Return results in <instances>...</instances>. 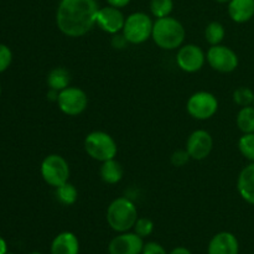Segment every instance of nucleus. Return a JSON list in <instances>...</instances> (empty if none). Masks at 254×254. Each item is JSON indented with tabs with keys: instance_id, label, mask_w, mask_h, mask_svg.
Segmentation results:
<instances>
[{
	"instance_id": "obj_17",
	"label": "nucleus",
	"mask_w": 254,
	"mask_h": 254,
	"mask_svg": "<svg viewBox=\"0 0 254 254\" xmlns=\"http://www.w3.org/2000/svg\"><path fill=\"white\" fill-rule=\"evenodd\" d=\"M227 11L232 21L245 24L254 17V0H231Z\"/></svg>"
},
{
	"instance_id": "obj_4",
	"label": "nucleus",
	"mask_w": 254,
	"mask_h": 254,
	"mask_svg": "<svg viewBox=\"0 0 254 254\" xmlns=\"http://www.w3.org/2000/svg\"><path fill=\"white\" fill-rule=\"evenodd\" d=\"M83 146L87 155L99 163L116 159L118 154V145L113 136L102 130H94L87 134Z\"/></svg>"
},
{
	"instance_id": "obj_29",
	"label": "nucleus",
	"mask_w": 254,
	"mask_h": 254,
	"mask_svg": "<svg viewBox=\"0 0 254 254\" xmlns=\"http://www.w3.org/2000/svg\"><path fill=\"white\" fill-rule=\"evenodd\" d=\"M141 254H168V252L160 243L150 241V242L144 243Z\"/></svg>"
},
{
	"instance_id": "obj_6",
	"label": "nucleus",
	"mask_w": 254,
	"mask_h": 254,
	"mask_svg": "<svg viewBox=\"0 0 254 254\" xmlns=\"http://www.w3.org/2000/svg\"><path fill=\"white\" fill-rule=\"evenodd\" d=\"M40 173L47 185L54 189L68 183L69 165L66 159L59 154H50L42 160Z\"/></svg>"
},
{
	"instance_id": "obj_34",
	"label": "nucleus",
	"mask_w": 254,
	"mask_h": 254,
	"mask_svg": "<svg viewBox=\"0 0 254 254\" xmlns=\"http://www.w3.org/2000/svg\"><path fill=\"white\" fill-rule=\"evenodd\" d=\"M7 253V245L2 237H0V254H6Z\"/></svg>"
},
{
	"instance_id": "obj_11",
	"label": "nucleus",
	"mask_w": 254,
	"mask_h": 254,
	"mask_svg": "<svg viewBox=\"0 0 254 254\" xmlns=\"http://www.w3.org/2000/svg\"><path fill=\"white\" fill-rule=\"evenodd\" d=\"M186 150L192 160H205L213 149L212 135L205 129L193 130L186 140Z\"/></svg>"
},
{
	"instance_id": "obj_23",
	"label": "nucleus",
	"mask_w": 254,
	"mask_h": 254,
	"mask_svg": "<svg viewBox=\"0 0 254 254\" xmlns=\"http://www.w3.org/2000/svg\"><path fill=\"white\" fill-rule=\"evenodd\" d=\"M149 9L155 19L170 16L174 10V1L173 0H150Z\"/></svg>"
},
{
	"instance_id": "obj_12",
	"label": "nucleus",
	"mask_w": 254,
	"mask_h": 254,
	"mask_svg": "<svg viewBox=\"0 0 254 254\" xmlns=\"http://www.w3.org/2000/svg\"><path fill=\"white\" fill-rule=\"evenodd\" d=\"M144 240L135 232L118 233L108 245L109 254H141Z\"/></svg>"
},
{
	"instance_id": "obj_3",
	"label": "nucleus",
	"mask_w": 254,
	"mask_h": 254,
	"mask_svg": "<svg viewBox=\"0 0 254 254\" xmlns=\"http://www.w3.org/2000/svg\"><path fill=\"white\" fill-rule=\"evenodd\" d=\"M138 218V210H136L135 203L128 197L114 198L107 208V223L117 233L128 232L133 230Z\"/></svg>"
},
{
	"instance_id": "obj_14",
	"label": "nucleus",
	"mask_w": 254,
	"mask_h": 254,
	"mask_svg": "<svg viewBox=\"0 0 254 254\" xmlns=\"http://www.w3.org/2000/svg\"><path fill=\"white\" fill-rule=\"evenodd\" d=\"M207 254H240V242L232 232L222 231L211 238Z\"/></svg>"
},
{
	"instance_id": "obj_33",
	"label": "nucleus",
	"mask_w": 254,
	"mask_h": 254,
	"mask_svg": "<svg viewBox=\"0 0 254 254\" xmlns=\"http://www.w3.org/2000/svg\"><path fill=\"white\" fill-rule=\"evenodd\" d=\"M59 93H60L59 91H55V89L49 88V92H47V99H50V101H52V102H57Z\"/></svg>"
},
{
	"instance_id": "obj_28",
	"label": "nucleus",
	"mask_w": 254,
	"mask_h": 254,
	"mask_svg": "<svg viewBox=\"0 0 254 254\" xmlns=\"http://www.w3.org/2000/svg\"><path fill=\"white\" fill-rule=\"evenodd\" d=\"M12 61V52L6 45L0 44V73L6 71Z\"/></svg>"
},
{
	"instance_id": "obj_24",
	"label": "nucleus",
	"mask_w": 254,
	"mask_h": 254,
	"mask_svg": "<svg viewBox=\"0 0 254 254\" xmlns=\"http://www.w3.org/2000/svg\"><path fill=\"white\" fill-rule=\"evenodd\" d=\"M238 150L243 158L254 163V133L242 134L238 140Z\"/></svg>"
},
{
	"instance_id": "obj_27",
	"label": "nucleus",
	"mask_w": 254,
	"mask_h": 254,
	"mask_svg": "<svg viewBox=\"0 0 254 254\" xmlns=\"http://www.w3.org/2000/svg\"><path fill=\"white\" fill-rule=\"evenodd\" d=\"M190 160L191 158L186 149H179V150H175L171 154L170 158L171 164H173L175 168H183V166H185Z\"/></svg>"
},
{
	"instance_id": "obj_19",
	"label": "nucleus",
	"mask_w": 254,
	"mask_h": 254,
	"mask_svg": "<svg viewBox=\"0 0 254 254\" xmlns=\"http://www.w3.org/2000/svg\"><path fill=\"white\" fill-rule=\"evenodd\" d=\"M71 73L64 67H55L47 74V86L50 89L61 92L62 89L69 87Z\"/></svg>"
},
{
	"instance_id": "obj_15",
	"label": "nucleus",
	"mask_w": 254,
	"mask_h": 254,
	"mask_svg": "<svg viewBox=\"0 0 254 254\" xmlns=\"http://www.w3.org/2000/svg\"><path fill=\"white\" fill-rule=\"evenodd\" d=\"M51 254H79V241L74 233L64 231L52 240Z\"/></svg>"
},
{
	"instance_id": "obj_20",
	"label": "nucleus",
	"mask_w": 254,
	"mask_h": 254,
	"mask_svg": "<svg viewBox=\"0 0 254 254\" xmlns=\"http://www.w3.org/2000/svg\"><path fill=\"white\" fill-rule=\"evenodd\" d=\"M236 123L242 134L254 133V106L242 107L236 117Z\"/></svg>"
},
{
	"instance_id": "obj_35",
	"label": "nucleus",
	"mask_w": 254,
	"mask_h": 254,
	"mask_svg": "<svg viewBox=\"0 0 254 254\" xmlns=\"http://www.w3.org/2000/svg\"><path fill=\"white\" fill-rule=\"evenodd\" d=\"M217 2H220V4H228V2L231 1V0H216Z\"/></svg>"
},
{
	"instance_id": "obj_18",
	"label": "nucleus",
	"mask_w": 254,
	"mask_h": 254,
	"mask_svg": "<svg viewBox=\"0 0 254 254\" xmlns=\"http://www.w3.org/2000/svg\"><path fill=\"white\" fill-rule=\"evenodd\" d=\"M123 168H122L121 163L117 161L116 159L103 161L101 168H99V176H101L102 181L108 184V185L118 184L123 179Z\"/></svg>"
},
{
	"instance_id": "obj_8",
	"label": "nucleus",
	"mask_w": 254,
	"mask_h": 254,
	"mask_svg": "<svg viewBox=\"0 0 254 254\" xmlns=\"http://www.w3.org/2000/svg\"><path fill=\"white\" fill-rule=\"evenodd\" d=\"M57 106L60 111L68 117H77L88 107V96L78 87H67L59 93Z\"/></svg>"
},
{
	"instance_id": "obj_1",
	"label": "nucleus",
	"mask_w": 254,
	"mask_h": 254,
	"mask_svg": "<svg viewBox=\"0 0 254 254\" xmlns=\"http://www.w3.org/2000/svg\"><path fill=\"white\" fill-rule=\"evenodd\" d=\"M97 0H60L56 10V25L68 37H81L96 26Z\"/></svg>"
},
{
	"instance_id": "obj_31",
	"label": "nucleus",
	"mask_w": 254,
	"mask_h": 254,
	"mask_svg": "<svg viewBox=\"0 0 254 254\" xmlns=\"http://www.w3.org/2000/svg\"><path fill=\"white\" fill-rule=\"evenodd\" d=\"M107 4L111 5V6L118 7V9H123V7L128 6L130 4L131 0H106Z\"/></svg>"
},
{
	"instance_id": "obj_36",
	"label": "nucleus",
	"mask_w": 254,
	"mask_h": 254,
	"mask_svg": "<svg viewBox=\"0 0 254 254\" xmlns=\"http://www.w3.org/2000/svg\"><path fill=\"white\" fill-rule=\"evenodd\" d=\"M29 254H42V253H40V252H32V253H29Z\"/></svg>"
},
{
	"instance_id": "obj_21",
	"label": "nucleus",
	"mask_w": 254,
	"mask_h": 254,
	"mask_svg": "<svg viewBox=\"0 0 254 254\" xmlns=\"http://www.w3.org/2000/svg\"><path fill=\"white\" fill-rule=\"evenodd\" d=\"M55 190H56L55 191V195H56L57 201L64 206H72L78 200V190L69 181L64 184V185L59 186Z\"/></svg>"
},
{
	"instance_id": "obj_5",
	"label": "nucleus",
	"mask_w": 254,
	"mask_h": 254,
	"mask_svg": "<svg viewBox=\"0 0 254 254\" xmlns=\"http://www.w3.org/2000/svg\"><path fill=\"white\" fill-rule=\"evenodd\" d=\"M154 21L150 15L144 11L131 12L126 17L122 34L131 45H140L148 41L153 32Z\"/></svg>"
},
{
	"instance_id": "obj_37",
	"label": "nucleus",
	"mask_w": 254,
	"mask_h": 254,
	"mask_svg": "<svg viewBox=\"0 0 254 254\" xmlns=\"http://www.w3.org/2000/svg\"><path fill=\"white\" fill-rule=\"evenodd\" d=\"M0 96H1V87H0Z\"/></svg>"
},
{
	"instance_id": "obj_9",
	"label": "nucleus",
	"mask_w": 254,
	"mask_h": 254,
	"mask_svg": "<svg viewBox=\"0 0 254 254\" xmlns=\"http://www.w3.org/2000/svg\"><path fill=\"white\" fill-rule=\"evenodd\" d=\"M206 61L210 67L220 73H231L236 71L240 64L237 54L231 47L225 45H215L208 49L206 54Z\"/></svg>"
},
{
	"instance_id": "obj_10",
	"label": "nucleus",
	"mask_w": 254,
	"mask_h": 254,
	"mask_svg": "<svg viewBox=\"0 0 254 254\" xmlns=\"http://www.w3.org/2000/svg\"><path fill=\"white\" fill-rule=\"evenodd\" d=\"M206 54L200 46L195 44L183 45L176 55V64L181 71L186 73H195L203 67Z\"/></svg>"
},
{
	"instance_id": "obj_13",
	"label": "nucleus",
	"mask_w": 254,
	"mask_h": 254,
	"mask_svg": "<svg viewBox=\"0 0 254 254\" xmlns=\"http://www.w3.org/2000/svg\"><path fill=\"white\" fill-rule=\"evenodd\" d=\"M126 22V16L122 12L121 9L118 7L107 6L99 7L98 12H97V19L96 25L102 30V31L107 32V34H118L122 32Z\"/></svg>"
},
{
	"instance_id": "obj_39",
	"label": "nucleus",
	"mask_w": 254,
	"mask_h": 254,
	"mask_svg": "<svg viewBox=\"0 0 254 254\" xmlns=\"http://www.w3.org/2000/svg\"><path fill=\"white\" fill-rule=\"evenodd\" d=\"M253 106H254V102H253Z\"/></svg>"
},
{
	"instance_id": "obj_7",
	"label": "nucleus",
	"mask_w": 254,
	"mask_h": 254,
	"mask_svg": "<svg viewBox=\"0 0 254 254\" xmlns=\"http://www.w3.org/2000/svg\"><path fill=\"white\" fill-rule=\"evenodd\" d=\"M186 111L193 119L207 121L217 113L218 99L211 92H195L189 97L188 103H186Z\"/></svg>"
},
{
	"instance_id": "obj_38",
	"label": "nucleus",
	"mask_w": 254,
	"mask_h": 254,
	"mask_svg": "<svg viewBox=\"0 0 254 254\" xmlns=\"http://www.w3.org/2000/svg\"><path fill=\"white\" fill-rule=\"evenodd\" d=\"M6 254H14V253H6Z\"/></svg>"
},
{
	"instance_id": "obj_16",
	"label": "nucleus",
	"mask_w": 254,
	"mask_h": 254,
	"mask_svg": "<svg viewBox=\"0 0 254 254\" xmlns=\"http://www.w3.org/2000/svg\"><path fill=\"white\" fill-rule=\"evenodd\" d=\"M237 191L243 201L254 206V163L241 170L237 178Z\"/></svg>"
},
{
	"instance_id": "obj_26",
	"label": "nucleus",
	"mask_w": 254,
	"mask_h": 254,
	"mask_svg": "<svg viewBox=\"0 0 254 254\" xmlns=\"http://www.w3.org/2000/svg\"><path fill=\"white\" fill-rule=\"evenodd\" d=\"M133 231L141 238H146L153 233L154 231V222L148 217H139L134 225Z\"/></svg>"
},
{
	"instance_id": "obj_2",
	"label": "nucleus",
	"mask_w": 254,
	"mask_h": 254,
	"mask_svg": "<svg viewBox=\"0 0 254 254\" xmlns=\"http://www.w3.org/2000/svg\"><path fill=\"white\" fill-rule=\"evenodd\" d=\"M186 37V30L184 25L176 17L166 16L156 19L153 25L151 39L154 44L161 50L180 49L184 45Z\"/></svg>"
},
{
	"instance_id": "obj_22",
	"label": "nucleus",
	"mask_w": 254,
	"mask_h": 254,
	"mask_svg": "<svg viewBox=\"0 0 254 254\" xmlns=\"http://www.w3.org/2000/svg\"><path fill=\"white\" fill-rule=\"evenodd\" d=\"M226 36L225 26L220 21H211L205 29V39L211 46L222 44Z\"/></svg>"
},
{
	"instance_id": "obj_30",
	"label": "nucleus",
	"mask_w": 254,
	"mask_h": 254,
	"mask_svg": "<svg viewBox=\"0 0 254 254\" xmlns=\"http://www.w3.org/2000/svg\"><path fill=\"white\" fill-rule=\"evenodd\" d=\"M128 44L129 42L127 41V39L124 37V35L121 34V32H118V34H114L113 37H112V46H113L114 49H118V50L126 49L127 45Z\"/></svg>"
},
{
	"instance_id": "obj_32",
	"label": "nucleus",
	"mask_w": 254,
	"mask_h": 254,
	"mask_svg": "<svg viewBox=\"0 0 254 254\" xmlns=\"http://www.w3.org/2000/svg\"><path fill=\"white\" fill-rule=\"evenodd\" d=\"M169 254H192L190 250H188L186 247H176L174 248Z\"/></svg>"
},
{
	"instance_id": "obj_25",
	"label": "nucleus",
	"mask_w": 254,
	"mask_h": 254,
	"mask_svg": "<svg viewBox=\"0 0 254 254\" xmlns=\"http://www.w3.org/2000/svg\"><path fill=\"white\" fill-rule=\"evenodd\" d=\"M232 99L235 102V104H237L238 107H248L253 106L254 102V91L250 88V87H238L233 91Z\"/></svg>"
}]
</instances>
